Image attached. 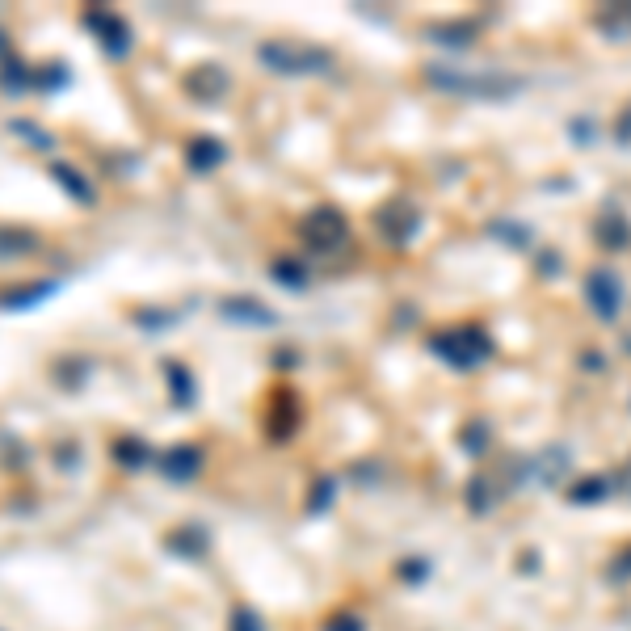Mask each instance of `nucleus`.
<instances>
[{
  "instance_id": "9b49d317",
  "label": "nucleus",
  "mask_w": 631,
  "mask_h": 631,
  "mask_svg": "<svg viewBox=\"0 0 631 631\" xmlns=\"http://www.w3.org/2000/svg\"><path fill=\"white\" fill-rule=\"evenodd\" d=\"M236 631H257V623H253V619L240 610V615H236Z\"/></svg>"
},
{
  "instance_id": "f8f14e48",
  "label": "nucleus",
  "mask_w": 631,
  "mask_h": 631,
  "mask_svg": "<svg viewBox=\"0 0 631 631\" xmlns=\"http://www.w3.org/2000/svg\"><path fill=\"white\" fill-rule=\"evenodd\" d=\"M5 59H13V47H9V38H5V30H0V64Z\"/></svg>"
},
{
  "instance_id": "39448f33",
  "label": "nucleus",
  "mask_w": 631,
  "mask_h": 631,
  "mask_svg": "<svg viewBox=\"0 0 631 631\" xmlns=\"http://www.w3.org/2000/svg\"><path fill=\"white\" fill-rule=\"evenodd\" d=\"M9 131L22 135V144H30L34 152H51V148H55V135H51L47 127H38V122H30V118H13Z\"/></svg>"
},
{
  "instance_id": "20e7f679",
  "label": "nucleus",
  "mask_w": 631,
  "mask_h": 631,
  "mask_svg": "<svg viewBox=\"0 0 631 631\" xmlns=\"http://www.w3.org/2000/svg\"><path fill=\"white\" fill-rule=\"evenodd\" d=\"M0 89H5V93L34 89V68H26L22 59H5V64H0Z\"/></svg>"
},
{
  "instance_id": "6e6552de",
  "label": "nucleus",
  "mask_w": 631,
  "mask_h": 631,
  "mask_svg": "<svg viewBox=\"0 0 631 631\" xmlns=\"http://www.w3.org/2000/svg\"><path fill=\"white\" fill-rule=\"evenodd\" d=\"M72 80L68 64H43V68H34V89L38 93H55V89H64Z\"/></svg>"
},
{
  "instance_id": "f257e3e1",
  "label": "nucleus",
  "mask_w": 631,
  "mask_h": 631,
  "mask_svg": "<svg viewBox=\"0 0 631 631\" xmlns=\"http://www.w3.org/2000/svg\"><path fill=\"white\" fill-rule=\"evenodd\" d=\"M80 22H85V30L97 38L101 51H106L110 59H122V55L131 51V26L122 22L118 13H110V9H101V5H97V9H85V13H80Z\"/></svg>"
},
{
  "instance_id": "7ed1b4c3",
  "label": "nucleus",
  "mask_w": 631,
  "mask_h": 631,
  "mask_svg": "<svg viewBox=\"0 0 631 631\" xmlns=\"http://www.w3.org/2000/svg\"><path fill=\"white\" fill-rule=\"evenodd\" d=\"M51 181H55V186L64 190L68 198H76L80 207H93V198H97V194H93V181L80 173L76 165H51Z\"/></svg>"
},
{
  "instance_id": "423d86ee",
  "label": "nucleus",
  "mask_w": 631,
  "mask_h": 631,
  "mask_svg": "<svg viewBox=\"0 0 631 631\" xmlns=\"http://www.w3.org/2000/svg\"><path fill=\"white\" fill-rule=\"evenodd\" d=\"M38 249V236L26 228H0V257H26Z\"/></svg>"
},
{
  "instance_id": "9d476101",
  "label": "nucleus",
  "mask_w": 631,
  "mask_h": 631,
  "mask_svg": "<svg viewBox=\"0 0 631 631\" xmlns=\"http://www.w3.org/2000/svg\"><path fill=\"white\" fill-rule=\"evenodd\" d=\"M215 156H219V148H211V144H198V148H190V165H211Z\"/></svg>"
},
{
  "instance_id": "0eeeda50",
  "label": "nucleus",
  "mask_w": 631,
  "mask_h": 631,
  "mask_svg": "<svg viewBox=\"0 0 631 631\" xmlns=\"http://www.w3.org/2000/svg\"><path fill=\"white\" fill-rule=\"evenodd\" d=\"M194 467H198V455L186 451V446H177V451L160 455V472H165L169 480H190V476H194Z\"/></svg>"
},
{
  "instance_id": "f03ea898",
  "label": "nucleus",
  "mask_w": 631,
  "mask_h": 631,
  "mask_svg": "<svg viewBox=\"0 0 631 631\" xmlns=\"http://www.w3.org/2000/svg\"><path fill=\"white\" fill-rule=\"evenodd\" d=\"M59 291V278H43V282H13V287L0 291V312H30L43 299H51Z\"/></svg>"
},
{
  "instance_id": "1a4fd4ad",
  "label": "nucleus",
  "mask_w": 631,
  "mask_h": 631,
  "mask_svg": "<svg viewBox=\"0 0 631 631\" xmlns=\"http://www.w3.org/2000/svg\"><path fill=\"white\" fill-rule=\"evenodd\" d=\"M114 459L127 463V467H144L148 463V446L139 442V438H118L114 442Z\"/></svg>"
}]
</instances>
